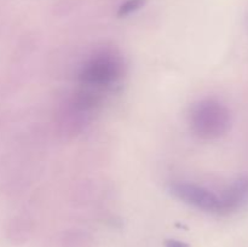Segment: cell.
Returning a JSON list of instances; mask_svg holds the SVG:
<instances>
[{"label": "cell", "mask_w": 248, "mask_h": 247, "mask_svg": "<svg viewBox=\"0 0 248 247\" xmlns=\"http://www.w3.org/2000/svg\"><path fill=\"white\" fill-rule=\"evenodd\" d=\"M189 123L193 132L201 139L212 140L223 137L232 126V113L217 99H202L190 109Z\"/></svg>", "instance_id": "cell-1"}, {"label": "cell", "mask_w": 248, "mask_h": 247, "mask_svg": "<svg viewBox=\"0 0 248 247\" xmlns=\"http://www.w3.org/2000/svg\"><path fill=\"white\" fill-rule=\"evenodd\" d=\"M170 191L183 202L206 212H219V196L205 186L190 182H173Z\"/></svg>", "instance_id": "cell-3"}, {"label": "cell", "mask_w": 248, "mask_h": 247, "mask_svg": "<svg viewBox=\"0 0 248 247\" xmlns=\"http://www.w3.org/2000/svg\"><path fill=\"white\" fill-rule=\"evenodd\" d=\"M219 196V212L230 213L237 211L248 202V176L235 179Z\"/></svg>", "instance_id": "cell-4"}, {"label": "cell", "mask_w": 248, "mask_h": 247, "mask_svg": "<svg viewBox=\"0 0 248 247\" xmlns=\"http://www.w3.org/2000/svg\"><path fill=\"white\" fill-rule=\"evenodd\" d=\"M145 2H147V0H125V1L119 6L118 16L119 17L128 16V15L133 14V12L142 9V7L145 5Z\"/></svg>", "instance_id": "cell-5"}, {"label": "cell", "mask_w": 248, "mask_h": 247, "mask_svg": "<svg viewBox=\"0 0 248 247\" xmlns=\"http://www.w3.org/2000/svg\"><path fill=\"white\" fill-rule=\"evenodd\" d=\"M125 63L115 51L97 52L84 63L79 72V81L87 89L101 90L118 82L124 75Z\"/></svg>", "instance_id": "cell-2"}, {"label": "cell", "mask_w": 248, "mask_h": 247, "mask_svg": "<svg viewBox=\"0 0 248 247\" xmlns=\"http://www.w3.org/2000/svg\"><path fill=\"white\" fill-rule=\"evenodd\" d=\"M165 247H189V245L186 242L178 241V240L169 239L165 241Z\"/></svg>", "instance_id": "cell-6"}]
</instances>
